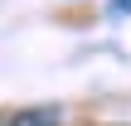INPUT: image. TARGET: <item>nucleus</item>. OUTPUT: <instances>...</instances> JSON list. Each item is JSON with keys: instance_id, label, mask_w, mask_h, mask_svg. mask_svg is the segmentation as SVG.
I'll list each match as a JSON object with an SVG mask.
<instances>
[{"instance_id": "nucleus-1", "label": "nucleus", "mask_w": 131, "mask_h": 126, "mask_svg": "<svg viewBox=\"0 0 131 126\" xmlns=\"http://www.w3.org/2000/svg\"><path fill=\"white\" fill-rule=\"evenodd\" d=\"M5 126H58V112H15Z\"/></svg>"}, {"instance_id": "nucleus-2", "label": "nucleus", "mask_w": 131, "mask_h": 126, "mask_svg": "<svg viewBox=\"0 0 131 126\" xmlns=\"http://www.w3.org/2000/svg\"><path fill=\"white\" fill-rule=\"evenodd\" d=\"M117 10H122V15H131V0H117Z\"/></svg>"}]
</instances>
